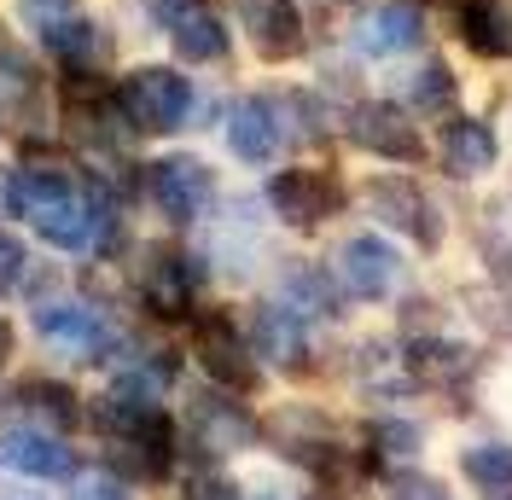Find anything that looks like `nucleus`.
Returning <instances> with one entry per match:
<instances>
[{"instance_id": "f257e3e1", "label": "nucleus", "mask_w": 512, "mask_h": 500, "mask_svg": "<svg viewBox=\"0 0 512 500\" xmlns=\"http://www.w3.org/2000/svg\"><path fill=\"white\" fill-rule=\"evenodd\" d=\"M12 216H24L53 250L88 256L94 250V204L59 169H18L12 175Z\"/></svg>"}, {"instance_id": "f03ea898", "label": "nucleus", "mask_w": 512, "mask_h": 500, "mask_svg": "<svg viewBox=\"0 0 512 500\" xmlns=\"http://www.w3.org/2000/svg\"><path fill=\"white\" fill-rule=\"evenodd\" d=\"M117 111L134 134H175L192 117V76H181L175 64H140L117 88Z\"/></svg>"}, {"instance_id": "7ed1b4c3", "label": "nucleus", "mask_w": 512, "mask_h": 500, "mask_svg": "<svg viewBox=\"0 0 512 500\" xmlns=\"http://www.w3.org/2000/svg\"><path fill=\"white\" fill-rule=\"evenodd\" d=\"M35 338L47 349H59L64 361H111L123 349V332L111 326V314L99 303H35Z\"/></svg>"}, {"instance_id": "20e7f679", "label": "nucleus", "mask_w": 512, "mask_h": 500, "mask_svg": "<svg viewBox=\"0 0 512 500\" xmlns=\"http://www.w3.org/2000/svg\"><path fill=\"white\" fill-rule=\"evenodd\" d=\"M146 198H152V210L163 221L192 227V221L216 204V169L192 152H169L158 163H146Z\"/></svg>"}, {"instance_id": "39448f33", "label": "nucleus", "mask_w": 512, "mask_h": 500, "mask_svg": "<svg viewBox=\"0 0 512 500\" xmlns=\"http://www.w3.org/2000/svg\"><path fill=\"white\" fill-rule=\"evenodd\" d=\"M361 204H367V216L379 221V227H390V233H408L414 245L425 250H443V210L419 192V181H408V175H373L367 187H361Z\"/></svg>"}, {"instance_id": "423d86ee", "label": "nucleus", "mask_w": 512, "mask_h": 500, "mask_svg": "<svg viewBox=\"0 0 512 500\" xmlns=\"http://www.w3.org/2000/svg\"><path fill=\"white\" fill-rule=\"evenodd\" d=\"M192 355H198V367L210 373L216 390L251 396L262 384V361L251 355V344L239 338V326L227 314H192Z\"/></svg>"}, {"instance_id": "0eeeda50", "label": "nucleus", "mask_w": 512, "mask_h": 500, "mask_svg": "<svg viewBox=\"0 0 512 500\" xmlns=\"http://www.w3.org/2000/svg\"><path fill=\"white\" fill-rule=\"evenodd\" d=\"M198 285H204V256L175 245H152L140 262V303L158 314V320H192L198 303Z\"/></svg>"}, {"instance_id": "6e6552de", "label": "nucleus", "mask_w": 512, "mask_h": 500, "mask_svg": "<svg viewBox=\"0 0 512 500\" xmlns=\"http://www.w3.org/2000/svg\"><path fill=\"white\" fill-rule=\"evenodd\" d=\"M187 431H192V448L210 454V460H222V454H245V448L262 442L256 413L239 402L233 390H204V396H192Z\"/></svg>"}, {"instance_id": "1a4fd4ad", "label": "nucleus", "mask_w": 512, "mask_h": 500, "mask_svg": "<svg viewBox=\"0 0 512 500\" xmlns=\"http://www.w3.org/2000/svg\"><path fill=\"white\" fill-rule=\"evenodd\" d=\"M402 250L390 245L384 233H350L344 245H338V262H332V274H338V285L350 291V297H361V303H384L396 285H402Z\"/></svg>"}, {"instance_id": "9d476101", "label": "nucleus", "mask_w": 512, "mask_h": 500, "mask_svg": "<svg viewBox=\"0 0 512 500\" xmlns=\"http://www.w3.org/2000/svg\"><path fill=\"white\" fill-rule=\"evenodd\" d=\"M338 204H344V187L332 169H274L268 175V210L297 233H315Z\"/></svg>"}, {"instance_id": "9b49d317", "label": "nucleus", "mask_w": 512, "mask_h": 500, "mask_svg": "<svg viewBox=\"0 0 512 500\" xmlns=\"http://www.w3.org/2000/svg\"><path fill=\"white\" fill-rule=\"evenodd\" d=\"M245 344L256 361L280 367V373H309V320L291 309V303H256L245 320Z\"/></svg>"}, {"instance_id": "f8f14e48", "label": "nucleus", "mask_w": 512, "mask_h": 500, "mask_svg": "<svg viewBox=\"0 0 512 500\" xmlns=\"http://www.w3.org/2000/svg\"><path fill=\"white\" fill-rule=\"evenodd\" d=\"M350 140L367 157H384V163H425V134L408 123L402 105L390 99H361L350 111Z\"/></svg>"}, {"instance_id": "ddd939ff", "label": "nucleus", "mask_w": 512, "mask_h": 500, "mask_svg": "<svg viewBox=\"0 0 512 500\" xmlns=\"http://www.w3.org/2000/svg\"><path fill=\"white\" fill-rule=\"evenodd\" d=\"M350 41L361 59H402V53L425 47V12L414 0H373V6H361Z\"/></svg>"}, {"instance_id": "4468645a", "label": "nucleus", "mask_w": 512, "mask_h": 500, "mask_svg": "<svg viewBox=\"0 0 512 500\" xmlns=\"http://www.w3.org/2000/svg\"><path fill=\"white\" fill-rule=\"evenodd\" d=\"M152 12H158V30L169 35L175 59H187V64L227 59V30L204 0H152Z\"/></svg>"}, {"instance_id": "2eb2a0df", "label": "nucleus", "mask_w": 512, "mask_h": 500, "mask_svg": "<svg viewBox=\"0 0 512 500\" xmlns=\"http://www.w3.org/2000/svg\"><path fill=\"white\" fill-rule=\"evenodd\" d=\"M233 6H239V30H245V41L256 47V59L286 64L309 47L303 12H297L291 0H233Z\"/></svg>"}, {"instance_id": "dca6fc26", "label": "nucleus", "mask_w": 512, "mask_h": 500, "mask_svg": "<svg viewBox=\"0 0 512 500\" xmlns=\"http://www.w3.org/2000/svg\"><path fill=\"white\" fill-rule=\"evenodd\" d=\"M0 466H12L18 477H35V483H53V477H76V454L64 431H47V425H12L0 437Z\"/></svg>"}, {"instance_id": "f3484780", "label": "nucleus", "mask_w": 512, "mask_h": 500, "mask_svg": "<svg viewBox=\"0 0 512 500\" xmlns=\"http://www.w3.org/2000/svg\"><path fill=\"white\" fill-rule=\"evenodd\" d=\"M286 146V128H280V111H274V99H239L233 111H227V152L239 157L245 169H268L274 157Z\"/></svg>"}, {"instance_id": "a211bd4d", "label": "nucleus", "mask_w": 512, "mask_h": 500, "mask_svg": "<svg viewBox=\"0 0 512 500\" xmlns=\"http://www.w3.org/2000/svg\"><path fill=\"white\" fill-rule=\"evenodd\" d=\"M41 111H47V94H41L35 53L30 47H18L12 35L0 30V123L41 128Z\"/></svg>"}, {"instance_id": "6ab92c4d", "label": "nucleus", "mask_w": 512, "mask_h": 500, "mask_svg": "<svg viewBox=\"0 0 512 500\" xmlns=\"http://www.w3.org/2000/svg\"><path fill=\"white\" fill-rule=\"evenodd\" d=\"M280 303L303 314V320H332V314H344V285L332 268H320L309 256H286L280 262Z\"/></svg>"}, {"instance_id": "aec40b11", "label": "nucleus", "mask_w": 512, "mask_h": 500, "mask_svg": "<svg viewBox=\"0 0 512 500\" xmlns=\"http://www.w3.org/2000/svg\"><path fill=\"white\" fill-rule=\"evenodd\" d=\"M501 163V134L483 123V117H454L443 128V169L454 181H478Z\"/></svg>"}, {"instance_id": "412c9836", "label": "nucleus", "mask_w": 512, "mask_h": 500, "mask_svg": "<svg viewBox=\"0 0 512 500\" xmlns=\"http://www.w3.org/2000/svg\"><path fill=\"white\" fill-rule=\"evenodd\" d=\"M408 373H414V384L454 390V384H466V378L478 373V355L460 344V338L425 332V338H414V349H408Z\"/></svg>"}, {"instance_id": "4be33fe9", "label": "nucleus", "mask_w": 512, "mask_h": 500, "mask_svg": "<svg viewBox=\"0 0 512 500\" xmlns=\"http://www.w3.org/2000/svg\"><path fill=\"white\" fill-rule=\"evenodd\" d=\"M454 35L478 53V59H512V6L507 0H460Z\"/></svg>"}, {"instance_id": "5701e85b", "label": "nucleus", "mask_w": 512, "mask_h": 500, "mask_svg": "<svg viewBox=\"0 0 512 500\" xmlns=\"http://www.w3.org/2000/svg\"><path fill=\"white\" fill-rule=\"evenodd\" d=\"M41 41H47V53H53V59H59L76 82H82V76H99V70H105V59H111V41H105V30H99L94 18H76V12H70L64 24H53Z\"/></svg>"}, {"instance_id": "b1692460", "label": "nucleus", "mask_w": 512, "mask_h": 500, "mask_svg": "<svg viewBox=\"0 0 512 500\" xmlns=\"http://www.w3.org/2000/svg\"><path fill=\"white\" fill-rule=\"evenodd\" d=\"M460 477L489 500L512 489V442H466L460 448Z\"/></svg>"}, {"instance_id": "393cba45", "label": "nucleus", "mask_w": 512, "mask_h": 500, "mask_svg": "<svg viewBox=\"0 0 512 500\" xmlns=\"http://www.w3.org/2000/svg\"><path fill=\"white\" fill-rule=\"evenodd\" d=\"M18 396H24V407H30L35 419H47L53 431L82 425V396H76L70 384H59V378H24V384H18Z\"/></svg>"}, {"instance_id": "a878e982", "label": "nucleus", "mask_w": 512, "mask_h": 500, "mask_svg": "<svg viewBox=\"0 0 512 500\" xmlns=\"http://www.w3.org/2000/svg\"><path fill=\"white\" fill-rule=\"evenodd\" d=\"M454 94H460V76H454L443 59H425L419 70H408V82H402L408 111H448Z\"/></svg>"}, {"instance_id": "bb28decb", "label": "nucleus", "mask_w": 512, "mask_h": 500, "mask_svg": "<svg viewBox=\"0 0 512 500\" xmlns=\"http://www.w3.org/2000/svg\"><path fill=\"white\" fill-rule=\"evenodd\" d=\"M367 448L379 460H414L419 448H425V431H419L414 419H402V413H384V419L367 425Z\"/></svg>"}, {"instance_id": "cd10ccee", "label": "nucleus", "mask_w": 512, "mask_h": 500, "mask_svg": "<svg viewBox=\"0 0 512 500\" xmlns=\"http://www.w3.org/2000/svg\"><path fill=\"white\" fill-rule=\"evenodd\" d=\"M181 500H245V489L222 471V460L192 454V466L181 471Z\"/></svg>"}, {"instance_id": "c85d7f7f", "label": "nucleus", "mask_w": 512, "mask_h": 500, "mask_svg": "<svg viewBox=\"0 0 512 500\" xmlns=\"http://www.w3.org/2000/svg\"><path fill=\"white\" fill-rule=\"evenodd\" d=\"M274 111H280V117H291V140H303V146H320V140H326V134H332V117H326V105H320L315 94H303V88H291L286 99H274Z\"/></svg>"}, {"instance_id": "c756f323", "label": "nucleus", "mask_w": 512, "mask_h": 500, "mask_svg": "<svg viewBox=\"0 0 512 500\" xmlns=\"http://www.w3.org/2000/svg\"><path fill=\"white\" fill-rule=\"evenodd\" d=\"M384 500H454V495H448L443 477L408 466V471H390V477H384Z\"/></svg>"}, {"instance_id": "7c9ffc66", "label": "nucleus", "mask_w": 512, "mask_h": 500, "mask_svg": "<svg viewBox=\"0 0 512 500\" xmlns=\"http://www.w3.org/2000/svg\"><path fill=\"white\" fill-rule=\"evenodd\" d=\"M18 12H24V24L35 35H47L53 24H64L70 12H76V0H18Z\"/></svg>"}, {"instance_id": "2f4dec72", "label": "nucleus", "mask_w": 512, "mask_h": 500, "mask_svg": "<svg viewBox=\"0 0 512 500\" xmlns=\"http://www.w3.org/2000/svg\"><path fill=\"white\" fill-rule=\"evenodd\" d=\"M24 268H30V256H24V245H18V239H12V233L0 227V297L24 285Z\"/></svg>"}, {"instance_id": "473e14b6", "label": "nucleus", "mask_w": 512, "mask_h": 500, "mask_svg": "<svg viewBox=\"0 0 512 500\" xmlns=\"http://www.w3.org/2000/svg\"><path fill=\"white\" fill-rule=\"evenodd\" d=\"M70 500H128V489L111 477V471H82L76 489H70Z\"/></svg>"}, {"instance_id": "72a5a7b5", "label": "nucleus", "mask_w": 512, "mask_h": 500, "mask_svg": "<svg viewBox=\"0 0 512 500\" xmlns=\"http://www.w3.org/2000/svg\"><path fill=\"white\" fill-rule=\"evenodd\" d=\"M402 326H408L414 338L437 332V303H431V297H408V309H402Z\"/></svg>"}, {"instance_id": "f704fd0d", "label": "nucleus", "mask_w": 512, "mask_h": 500, "mask_svg": "<svg viewBox=\"0 0 512 500\" xmlns=\"http://www.w3.org/2000/svg\"><path fill=\"white\" fill-rule=\"evenodd\" d=\"M489 280L512 291V245H489Z\"/></svg>"}, {"instance_id": "c9c22d12", "label": "nucleus", "mask_w": 512, "mask_h": 500, "mask_svg": "<svg viewBox=\"0 0 512 500\" xmlns=\"http://www.w3.org/2000/svg\"><path fill=\"white\" fill-rule=\"evenodd\" d=\"M478 320H483V326H495L501 338H512V291L495 303V309H478Z\"/></svg>"}, {"instance_id": "e433bc0d", "label": "nucleus", "mask_w": 512, "mask_h": 500, "mask_svg": "<svg viewBox=\"0 0 512 500\" xmlns=\"http://www.w3.org/2000/svg\"><path fill=\"white\" fill-rule=\"evenodd\" d=\"M0 216H12V175L0 169Z\"/></svg>"}, {"instance_id": "4c0bfd02", "label": "nucleus", "mask_w": 512, "mask_h": 500, "mask_svg": "<svg viewBox=\"0 0 512 500\" xmlns=\"http://www.w3.org/2000/svg\"><path fill=\"white\" fill-rule=\"evenodd\" d=\"M12 355V326H6V314H0V361Z\"/></svg>"}, {"instance_id": "58836bf2", "label": "nucleus", "mask_w": 512, "mask_h": 500, "mask_svg": "<svg viewBox=\"0 0 512 500\" xmlns=\"http://www.w3.org/2000/svg\"><path fill=\"white\" fill-rule=\"evenodd\" d=\"M0 500H47V495H30V489H12V495H0Z\"/></svg>"}, {"instance_id": "ea45409f", "label": "nucleus", "mask_w": 512, "mask_h": 500, "mask_svg": "<svg viewBox=\"0 0 512 500\" xmlns=\"http://www.w3.org/2000/svg\"><path fill=\"white\" fill-rule=\"evenodd\" d=\"M256 500H297V495H280V489H268V495H256Z\"/></svg>"}, {"instance_id": "a19ab883", "label": "nucleus", "mask_w": 512, "mask_h": 500, "mask_svg": "<svg viewBox=\"0 0 512 500\" xmlns=\"http://www.w3.org/2000/svg\"><path fill=\"white\" fill-rule=\"evenodd\" d=\"M495 500H512V489H501V495H495Z\"/></svg>"}, {"instance_id": "79ce46f5", "label": "nucleus", "mask_w": 512, "mask_h": 500, "mask_svg": "<svg viewBox=\"0 0 512 500\" xmlns=\"http://www.w3.org/2000/svg\"><path fill=\"white\" fill-rule=\"evenodd\" d=\"M0 407H6V390H0Z\"/></svg>"}]
</instances>
